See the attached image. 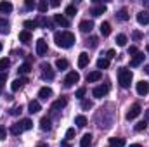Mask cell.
Masks as SVG:
<instances>
[{
    "mask_svg": "<svg viewBox=\"0 0 149 147\" xmlns=\"http://www.w3.org/2000/svg\"><path fill=\"white\" fill-rule=\"evenodd\" d=\"M37 9L42 12V14H45L47 12V9H49V3H47V0H40L37 3Z\"/></svg>",
    "mask_w": 149,
    "mask_h": 147,
    "instance_id": "obj_32",
    "label": "cell"
},
{
    "mask_svg": "<svg viewBox=\"0 0 149 147\" xmlns=\"http://www.w3.org/2000/svg\"><path fill=\"white\" fill-rule=\"evenodd\" d=\"M54 21H56L57 24H61L63 28H68V26H70V21H68V17H66L64 14H54Z\"/></svg>",
    "mask_w": 149,
    "mask_h": 147,
    "instance_id": "obj_9",
    "label": "cell"
},
{
    "mask_svg": "<svg viewBox=\"0 0 149 147\" xmlns=\"http://www.w3.org/2000/svg\"><path fill=\"white\" fill-rule=\"evenodd\" d=\"M26 83H28V78H17V80H14V81L10 83V90H12V92H17V90H21Z\"/></svg>",
    "mask_w": 149,
    "mask_h": 147,
    "instance_id": "obj_5",
    "label": "cell"
},
{
    "mask_svg": "<svg viewBox=\"0 0 149 147\" xmlns=\"http://www.w3.org/2000/svg\"><path fill=\"white\" fill-rule=\"evenodd\" d=\"M19 42H23V43H30V42H31V33L26 31V30L21 31V33H19Z\"/></svg>",
    "mask_w": 149,
    "mask_h": 147,
    "instance_id": "obj_26",
    "label": "cell"
},
{
    "mask_svg": "<svg viewBox=\"0 0 149 147\" xmlns=\"http://www.w3.org/2000/svg\"><path fill=\"white\" fill-rule=\"evenodd\" d=\"M19 125L23 126V130H31V128H33V123H31V119H28V118L21 119V121H19Z\"/></svg>",
    "mask_w": 149,
    "mask_h": 147,
    "instance_id": "obj_31",
    "label": "cell"
},
{
    "mask_svg": "<svg viewBox=\"0 0 149 147\" xmlns=\"http://www.w3.org/2000/svg\"><path fill=\"white\" fill-rule=\"evenodd\" d=\"M92 28H94V23L88 21V19H85V21L80 23V31H81V33H90Z\"/></svg>",
    "mask_w": 149,
    "mask_h": 147,
    "instance_id": "obj_11",
    "label": "cell"
},
{
    "mask_svg": "<svg viewBox=\"0 0 149 147\" xmlns=\"http://www.w3.org/2000/svg\"><path fill=\"white\" fill-rule=\"evenodd\" d=\"M78 80H80V74L76 71H70L68 76L64 78V87H73L74 83H78Z\"/></svg>",
    "mask_w": 149,
    "mask_h": 147,
    "instance_id": "obj_4",
    "label": "cell"
},
{
    "mask_svg": "<svg viewBox=\"0 0 149 147\" xmlns=\"http://www.w3.org/2000/svg\"><path fill=\"white\" fill-rule=\"evenodd\" d=\"M47 50H49L47 42H45L43 38H38V40H37V54H38V55H45V54H47Z\"/></svg>",
    "mask_w": 149,
    "mask_h": 147,
    "instance_id": "obj_6",
    "label": "cell"
},
{
    "mask_svg": "<svg viewBox=\"0 0 149 147\" xmlns=\"http://www.w3.org/2000/svg\"><path fill=\"white\" fill-rule=\"evenodd\" d=\"M92 101H81V109H92Z\"/></svg>",
    "mask_w": 149,
    "mask_h": 147,
    "instance_id": "obj_40",
    "label": "cell"
},
{
    "mask_svg": "<svg viewBox=\"0 0 149 147\" xmlns=\"http://www.w3.org/2000/svg\"><path fill=\"white\" fill-rule=\"evenodd\" d=\"M108 92H109V85H108V83H104V85L95 87L92 94H94V97H95V99H102L104 95H108Z\"/></svg>",
    "mask_w": 149,
    "mask_h": 147,
    "instance_id": "obj_3",
    "label": "cell"
},
{
    "mask_svg": "<svg viewBox=\"0 0 149 147\" xmlns=\"http://www.w3.org/2000/svg\"><path fill=\"white\" fill-rule=\"evenodd\" d=\"M137 23L139 24H149V12H146V10L139 12L137 14Z\"/></svg>",
    "mask_w": 149,
    "mask_h": 147,
    "instance_id": "obj_17",
    "label": "cell"
},
{
    "mask_svg": "<svg viewBox=\"0 0 149 147\" xmlns=\"http://www.w3.org/2000/svg\"><path fill=\"white\" fill-rule=\"evenodd\" d=\"M146 50H148V52H149V43H148V45H146Z\"/></svg>",
    "mask_w": 149,
    "mask_h": 147,
    "instance_id": "obj_56",
    "label": "cell"
},
{
    "mask_svg": "<svg viewBox=\"0 0 149 147\" xmlns=\"http://www.w3.org/2000/svg\"><path fill=\"white\" fill-rule=\"evenodd\" d=\"M21 111H23V107H21V106H17V107H14V109L10 111V114H14V116H16V114H19Z\"/></svg>",
    "mask_w": 149,
    "mask_h": 147,
    "instance_id": "obj_48",
    "label": "cell"
},
{
    "mask_svg": "<svg viewBox=\"0 0 149 147\" xmlns=\"http://www.w3.org/2000/svg\"><path fill=\"white\" fill-rule=\"evenodd\" d=\"M10 66V61L7 59V57H3V59H0V73H3L7 68Z\"/></svg>",
    "mask_w": 149,
    "mask_h": 147,
    "instance_id": "obj_34",
    "label": "cell"
},
{
    "mask_svg": "<svg viewBox=\"0 0 149 147\" xmlns=\"http://www.w3.org/2000/svg\"><path fill=\"white\" fill-rule=\"evenodd\" d=\"M24 5H26V9H35V7H37V3H35L33 0H26Z\"/></svg>",
    "mask_w": 149,
    "mask_h": 147,
    "instance_id": "obj_43",
    "label": "cell"
},
{
    "mask_svg": "<svg viewBox=\"0 0 149 147\" xmlns=\"http://www.w3.org/2000/svg\"><path fill=\"white\" fill-rule=\"evenodd\" d=\"M38 111H40V102H38V101H31V102L28 104V112L37 114Z\"/></svg>",
    "mask_w": 149,
    "mask_h": 147,
    "instance_id": "obj_22",
    "label": "cell"
},
{
    "mask_svg": "<svg viewBox=\"0 0 149 147\" xmlns=\"http://www.w3.org/2000/svg\"><path fill=\"white\" fill-rule=\"evenodd\" d=\"M109 144H111V147H123L125 146V139L113 137V139H109Z\"/></svg>",
    "mask_w": 149,
    "mask_h": 147,
    "instance_id": "obj_27",
    "label": "cell"
},
{
    "mask_svg": "<svg viewBox=\"0 0 149 147\" xmlns=\"http://www.w3.org/2000/svg\"><path fill=\"white\" fill-rule=\"evenodd\" d=\"M88 61H90L88 54H87V52H81V54L78 55V68H85V66L88 64Z\"/></svg>",
    "mask_w": 149,
    "mask_h": 147,
    "instance_id": "obj_13",
    "label": "cell"
},
{
    "mask_svg": "<svg viewBox=\"0 0 149 147\" xmlns=\"http://www.w3.org/2000/svg\"><path fill=\"white\" fill-rule=\"evenodd\" d=\"M116 43H118V47H125L127 45V37L125 35H118L116 37Z\"/></svg>",
    "mask_w": 149,
    "mask_h": 147,
    "instance_id": "obj_38",
    "label": "cell"
},
{
    "mask_svg": "<svg viewBox=\"0 0 149 147\" xmlns=\"http://www.w3.org/2000/svg\"><path fill=\"white\" fill-rule=\"evenodd\" d=\"M0 12H2V14L12 12V3H10V2H0Z\"/></svg>",
    "mask_w": 149,
    "mask_h": 147,
    "instance_id": "obj_20",
    "label": "cell"
},
{
    "mask_svg": "<svg viewBox=\"0 0 149 147\" xmlns=\"http://www.w3.org/2000/svg\"><path fill=\"white\" fill-rule=\"evenodd\" d=\"M99 30H101V35H102V37H109V35H111V24H109L108 21H104V23L99 26Z\"/></svg>",
    "mask_w": 149,
    "mask_h": 147,
    "instance_id": "obj_16",
    "label": "cell"
},
{
    "mask_svg": "<svg viewBox=\"0 0 149 147\" xmlns=\"http://www.w3.org/2000/svg\"><path fill=\"white\" fill-rule=\"evenodd\" d=\"M42 76H43V80H54V71H52V68L49 66V64H42Z\"/></svg>",
    "mask_w": 149,
    "mask_h": 147,
    "instance_id": "obj_10",
    "label": "cell"
},
{
    "mask_svg": "<svg viewBox=\"0 0 149 147\" xmlns=\"http://www.w3.org/2000/svg\"><path fill=\"white\" fill-rule=\"evenodd\" d=\"M5 135H7L5 126H0V140H5Z\"/></svg>",
    "mask_w": 149,
    "mask_h": 147,
    "instance_id": "obj_46",
    "label": "cell"
},
{
    "mask_svg": "<svg viewBox=\"0 0 149 147\" xmlns=\"http://www.w3.org/2000/svg\"><path fill=\"white\" fill-rule=\"evenodd\" d=\"M0 50H2V42H0Z\"/></svg>",
    "mask_w": 149,
    "mask_h": 147,
    "instance_id": "obj_57",
    "label": "cell"
},
{
    "mask_svg": "<svg viewBox=\"0 0 149 147\" xmlns=\"http://www.w3.org/2000/svg\"><path fill=\"white\" fill-rule=\"evenodd\" d=\"M113 57H116V52H114V50H108V59H113Z\"/></svg>",
    "mask_w": 149,
    "mask_h": 147,
    "instance_id": "obj_49",
    "label": "cell"
},
{
    "mask_svg": "<svg viewBox=\"0 0 149 147\" xmlns=\"http://www.w3.org/2000/svg\"><path fill=\"white\" fill-rule=\"evenodd\" d=\"M141 111H142V107H141L139 104H134V106L128 109V112H127V119H135V118L141 114Z\"/></svg>",
    "mask_w": 149,
    "mask_h": 147,
    "instance_id": "obj_7",
    "label": "cell"
},
{
    "mask_svg": "<svg viewBox=\"0 0 149 147\" xmlns=\"http://www.w3.org/2000/svg\"><path fill=\"white\" fill-rule=\"evenodd\" d=\"M90 146H92V135L87 133V135L81 137V140H80V147H90Z\"/></svg>",
    "mask_w": 149,
    "mask_h": 147,
    "instance_id": "obj_21",
    "label": "cell"
},
{
    "mask_svg": "<svg viewBox=\"0 0 149 147\" xmlns=\"http://www.w3.org/2000/svg\"><path fill=\"white\" fill-rule=\"evenodd\" d=\"M130 147H142V146H141V144H132Z\"/></svg>",
    "mask_w": 149,
    "mask_h": 147,
    "instance_id": "obj_53",
    "label": "cell"
},
{
    "mask_svg": "<svg viewBox=\"0 0 149 147\" xmlns=\"http://www.w3.org/2000/svg\"><path fill=\"white\" fill-rule=\"evenodd\" d=\"M64 14L70 16V17H74V16H76V7H74V5H68L66 10H64Z\"/></svg>",
    "mask_w": 149,
    "mask_h": 147,
    "instance_id": "obj_36",
    "label": "cell"
},
{
    "mask_svg": "<svg viewBox=\"0 0 149 147\" xmlns=\"http://www.w3.org/2000/svg\"><path fill=\"white\" fill-rule=\"evenodd\" d=\"M132 78H134V74H132L130 69H127V68H120V71H118V81H120V85H121L123 88H128V87H130Z\"/></svg>",
    "mask_w": 149,
    "mask_h": 147,
    "instance_id": "obj_2",
    "label": "cell"
},
{
    "mask_svg": "<svg viewBox=\"0 0 149 147\" xmlns=\"http://www.w3.org/2000/svg\"><path fill=\"white\" fill-rule=\"evenodd\" d=\"M74 137V128H70L68 132H66V140H71Z\"/></svg>",
    "mask_w": 149,
    "mask_h": 147,
    "instance_id": "obj_42",
    "label": "cell"
},
{
    "mask_svg": "<svg viewBox=\"0 0 149 147\" xmlns=\"http://www.w3.org/2000/svg\"><path fill=\"white\" fill-rule=\"evenodd\" d=\"M134 38H135V40H141V38H142V35H141L139 31H134Z\"/></svg>",
    "mask_w": 149,
    "mask_h": 147,
    "instance_id": "obj_51",
    "label": "cell"
},
{
    "mask_svg": "<svg viewBox=\"0 0 149 147\" xmlns=\"http://www.w3.org/2000/svg\"><path fill=\"white\" fill-rule=\"evenodd\" d=\"M137 52H139V50H137V47H130V49H128V55H135Z\"/></svg>",
    "mask_w": 149,
    "mask_h": 147,
    "instance_id": "obj_47",
    "label": "cell"
},
{
    "mask_svg": "<svg viewBox=\"0 0 149 147\" xmlns=\"http://www.w3.org/2000/svg\"><path fill=\"white\" fill-rule=\"evenodd\" d=\"M66 104H68V99H66V97H61V99H57V101L52 104V111L63 109V107H66Z\"/></svg>",
    "mask_w": 149,
    "mask_h": 147,
    "instance_id": "obj_12",
    "label": "cell"
},
{
    "mask_svg": "<svg viewBox=\"0 0 149 147\" xmlns=\"http://www.w3.org/2000/svg\"><path fill=\"white\" fill-rule=\"evenodd\" d=\"M148 92H149V83L144 81V80H141L137 83V94L139 95H148Z\"/></svg>",
    "mask_w": 149,
    "mask_h": 147,
    "instance_id": "obj_8",
    "label": "cell"
},
{
    "mask_svg": "<svg viewBox=\"0 0 149 147\" xmlns=\"http://www.w3.org/2000/svg\"><path fill=\"white\" fill-rule=\"evenodd\" d=\"M109 68V59L108 57H101L97 61V69H108Z\"/></svg>",
    "mask_w": 149,
    "mask_h": 147,
    "instance_id": "obj_23",
    "label": "cell"
},
{
    "mask_svg": "<svg viewBox=\"0 0 149 147\" xmlns=\"http://www.w3.org/2000/svg\"><path fill=\"white\" fill-rule=\"evenodd\" d=\"M85 92H87V90H85L83 87H81V88H78V90H76V97H78V99H83V95H85Z\"/></svg>",
    "mask_w": 149,
    "mask_h": 147,
    "instance_id": "obj_44",
    "label": "cell"
},
{
    "mask_svg": "<svg viewBox=\"0 0 149 147\" xmlns=\"http://www.w3.org/2000/svg\"><path fill=\"white\" fill-rule=\"evenodd\" d=\"M50 95H52V90H50L49 87H43V88H40V92H38V97L43 99V101H47Z\"/></svg>",
    "mask_w": 149,
    "mask_h": 147,
    "instance_id": "obj_18",
    "label": "cell"
},
{
    "mask_svg": "<svg viewBox=\"0 0 149 147\" xmlns=\"http://www.w3.org/2000/svg\"><path fill=\"white\" fill-rule=\"evenodd\" d=\"M38 24L37 21H24V28H26V31H31V30H35Z\"/></svg>",
    "mask_w": 149,
    "mask_h": 147,
    "instance_id": "obj_37",
    "label": "cell"
},
{
    "mask_svg": "<svg viewBox=\"0 0 149 147\" xmlns=\"http://www.w3.org/2000/svg\"><path fill=\"white\" fill-rule=\"evenodd\" d=\"M59 3H61L59 0H52V2L49 3V5H50V7H59Z\"/></svg>",
    "mask_w": 149,
    "mask_h": 147,
    "instance_id": "obj_50",
    "label": "cell"
},
{
    "mask_svg": "<svg viewBox=\"0 0 149 147\" xmlns=\"http://www.w3.org/2000/svg\"><path fill=\"white\" fill-rule=\"evenodd\" d=\"M116 17H118L120 21H128L130 16H128V10H127V9H121V10L116 12Z\"/></svg>",
    "mask_w": 149,
    "mask_h": 147,
    "instance_id": "obj_28",
    "label": "cell"
},
{
    "mask_svg": "<svg viewBox=\"0 0 149 147\" xmlns=\"http://www.w3.org/2000/svg\"><path fill=\"white\" fill-rule=\"evenodd\" d=\"M9 23L5 19H0V33H9Z\"/></svg>",
    "mask_w": 149,
    "mask_h": 147,
    "instance_id": "obj_35",
    "label": "cell"
},
{
    "mask_svg": "<svg viewBox=\"0 0 149 147\" xmlns=\"http://www.w3.org/2000/svg\"><path fill=\"white\" fill-rule=\"evenodd\" d=\"M101 78H102V73H101L99 69H97V71H92V73H88V74H87V81H88V83H94V81H99Z\"/></svg>",
    "mask_w": 149,
    "mask_h": 147,
    "instance_id": "obj_15",
    "label": "cell"
},
{
    "mask_svg": "<svg viewBox=\"0 0 149 147\" xmlns=\"http://www.w3.org/2000/svg\"><path fill=\"white\" fill-rule=\"evenodd\" d=\"M5 80H7V73H0V88L5 85Z\"/></svg>",
    "mask_w": 149,
    "mask_h": 147,
    "instance_id": "obj_45",
    "label": "cell"
},
{
    "mask_svg": "<svg viewBox=\"0 0 149 147\" xmlns=\"http://www.w3.org/2000/svg\"><path fill=\"white\" fill-rule=\"evenodd\" d=\"M74 125H76V126H80V128L87 126V118H85L83 114H78V116L74 118Z\"/></svg>",
    "mask_w": 149,
    "mask_h": 147,
    "instance_id": "obj_24",
    "label": "cell"
},
{
    "mask_svg": "<svg viewBox=\"0 0 149 147\" xmlns=\"http://www.w3.org/2000/svg\"><path fill=\"white\" fill-rule=\"evenodd\" d=\"M146 126H148V121H141L135 125V132H142V130H146Z\"/></svg>",
    "mask_w": 149,
    "mask_h": 147,
    "instance_id": "obj_39",
    "label": "cell"
},
{
    "mask_svg": "<svg viewBox=\"0 0 149 147\" xmlns=\"http://www.w3.org/2000/svg\"><path fill=\"white\" fill-rule=\"evenodd\" d=\"M88 42H90V47H92V49H95L99 40H97V37H90V38H88ZM88 42H87V43H88Z\"/></svg>",
    "mask_w": 149,
    "mask_h": 147,
    "instance_id": "obj_41",
    "label": "cell"
},
{
    "mask_svg": "<svg viewBox=\"0 0 149 147\" xmlns=\"http://www.w3.org/2000/svg\"><path fill=\"white\" fill-rule=\"evenodd\" d=\"M146 119L149 121V111H146Z\"/></svg>",
    "mask_w": 149,
    "mask_h": 147,
    "instance_id": "obj_55",
    "label": "cell"
},
{
    "mask_svg": "<svg viewBox=\"0 0 149 147\" xmlns=\"http://www.w3.org/2000/svg\"><path fill=\"white\" fill-rule=\"evenodd\" d=\"M61 147H71V146H70L68 142H63V144H61Z\"/></svg>",
    "mask_w": 149,
    "mask_h": 147,
    "instance_id": "obj_52",
    "label": "cell"
},
{
    "mask_svg": "<svg viewBox=\"0 0 149 147\" xmlns=\"http://www.w3.org/2000/svg\"><path fill=\"white\" fill-rule=\"evenodd\" d=\"M23 132H24V130H23V126H21L19 123H14V125L10 126V133H12V135H21Z\"/></svg>",
    "mask_w": 149,
    "mask_h": 147,
    "instance_id": "obj_29",
    "label": "cell"
},
{
    "mask_svg": "<svg viewBox=\"0 0 149 147\" xmlns=\"http://www.w3.org/2000/svg\"><path fill=\"white\" fill-rule=\"evenodd\" d=\"M40 128H42L43 132H49V130L52 128L50 119H49V118H42V119H40Z\"/></svg>",
    "mask_w": 149,
    "mask_h": 147,
    "instance_id": "obj_25",
    "label": "cell"
},
{
    "mask_svg": "<svg viewBox=\"0 0 149 147\" xmlns=\"http://www.w3.org/2000/svg\"><path fill=\"white\" fill-rule=\"evenodd\" d=\"M54 42L61 49H70L76 42V38H74V35L71 31H56L54 33Z\"/></svg>",
    "mask_w": 149,
    "mask_h": 147,
    "instance_id": "obj_1",
    "label": "cell"
},
{
    "mask_svg": "<svg viewBox=\"0 0 149 147\" xmlns=\"http://www.w3.org/2000/svg\"><path fill=\"white\" fill-rule=\"evenodd\" d=\"M106 12V5H95L92 10H90V14L94 16V17H97V16H101V14H104Z\"/></svg>",
    "mask_w": 149,
    "mask_h": 147,
    "instance_id": "obj_19",
    "label": "cell"
},
{
    "mask_svg": "<svg viewBox=\"0 0 149 147\" xmlns=\"http://www.w3.org/2000/svg\"><path fill=\"white\" fill-rule=\"evenodd\" d=\"M17 71H19V74H28L30 71H31V66H30L28 62H24V64H21V66H19V69H17Z\"/></svg>",
    "mask_w": 149,
    "mask_h": 147,
    "instance_id": "obj_33",
    "label": "cell"
},
{
    "mask_svg": "<svg viewBox=\"0 0 149 147\" xmlns=\"http://www.w3.org/2000/svg\"><path fill=\"white\" fill-rule=\"evenodd\" d=\"M68 66H70V62L66 59H57L56 61V68L57 69H68Z\"/></svg>",
    "mask_w": 149,
    "mask_h": 147,
    "instance_id": "obj_30",
    "label": "cell"
},
{
    "mask_svg": "<svg viewBox=\"0 0 149 147\" xmlns=\"http://www.w3.org/2000/svg\"><path fill=\"white\" fill-rule=\"evenodd\" d=\"M144 57H146V55H144L142 52H137V54H135V55L132 57V61H130V66H134V68H135V66H139V64H142V61H144Z\"/></svg>",
    "mask_w": 149,
    "mask_h": 147,
    "instance_id": "obj_14",
    "label": "cell"
},
{
    "mask_svg": "<svg viewBox=\"0 0 149 147\" xmlns=\"http://www.w3.org/2000/svg\"><path fill=\"white\" fill-rule=\"evenodd\" d=\"M144 71H146V73L149 74V66H146V68H144Z\"/></svg>",
    "mask_w": 149,
    "mask_h": 147,
    "instance_id": "obj_54",
    "label": "cell"
}]
</instances>
